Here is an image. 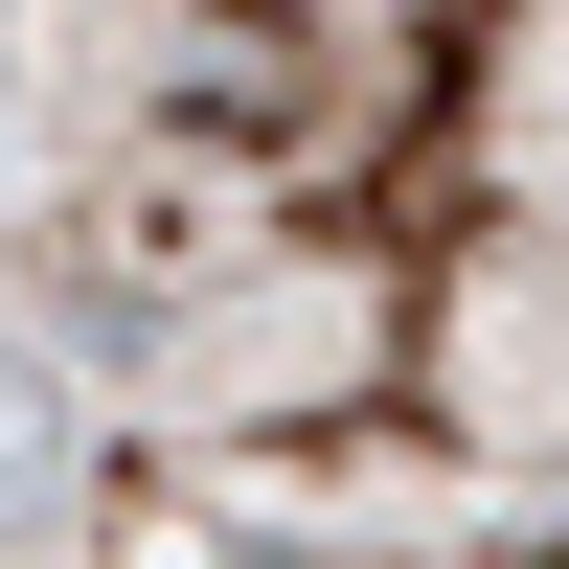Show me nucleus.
I'll use <instances>...</instances> for the list:
<instances>
[{
    "label": "nucleus",
    "instance_id": "f257e3e1",
    "mask_svg": "<svg viewBox=\"0 0 569 569\" xmlns=\"http://www.w3.org/2000/svg\"><path fill=\"white\" fill-rule=\"evenodd\" d=\"M46 501H69V479H46V388L0 365V525H46Z\"/></svg>",
    "mask_w": 569,
    "mask_h": 569
}]
</instances>
